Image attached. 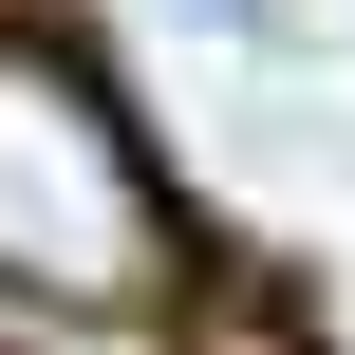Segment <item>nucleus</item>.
Returning <instances> with one entry per match:
<instances>
[{
	"label": "nucleus",
	"instance_id": "obj_2",
	"mask_svg": "<svg viewBox=\"0 0 355 355\" xmlns=\"http://www.w3.org/2000/svg\"><path fill=\"white\" fill-rule=\"evenodd\" d=\"M168 37H206V56H300V0H150Z\"/></svg>",
	"mask_w": 355,
	"mask_h": 355
},
{
	"label": "nucleus",
	"instance_id": "obj_3",
	"mask_svg": "<svg viewBox=\"0 0 355 355\" xmlns=\"http://www.w3.org/2000/svg\"><path fill=\"white\" fill-rule=\"evenodd\" d=\"M187 355H318V337H300V300H243V281H225V300L187 318Z\"/></svg>",
	"mask_w": 355,
	"mask_h": 355
},
{
	"label": "nucleus",
	"instance_id": "obj_1",
	"mask_svg": "<svg viewBox=\"0 0 355 355\" xmlns=\"http://www.w3.org/2000/svg\"><path fill=\"white\" fill-rule=\"evenodd\" d=\"M168 262H187V225H168L150 131L94 94V56L0 19V281L56 318H131V300H168Z\"/></svg>",
	"mask_w": 355,
	"mask_h": 355
}]
</instances>
